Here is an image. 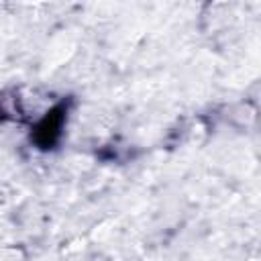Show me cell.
Returning a JSON list of instances; mask_svg holds the SVG:
<instances>
[{"label": "cell", "mask_w": 261, "mask_h": 261, "mask_svg": "<svg viewBox=\"0 0 261 261\" xmlns=\"http://www.w3.org/2000/svg\"><path fill=\"white\" fill-rule=\"evenodd\" d=\"M65 112H67V106L61 102L57 104L51 112H47V116L37 124V130H35V141L37 145H41L43 149L51 147L57 137L61 135V126H63V120H65Z\"/></svg>", "instance_id": "obj_1"}, {"label": "cell", "mask_w": 261, "mask_h": 261, "mask_svg": "<svg viewBox=\"0 0 261 261\" xmlns=\"http://www.w3.org/2000/svg\"><path fill=\"white\" fill-rule=\"evenodd\" d=\"M0 118H2V110H0Z\"/></svg>", "instance_id": "obj_2"}]
</instances>
